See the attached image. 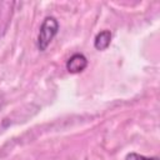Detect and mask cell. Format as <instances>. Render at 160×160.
Returning <instances> with one entry per match:
<instances>
[{
	"instance_id": "obj_4",
	"label": "cell",
	"mask_w": 160,
	"mask_h": 160,
	"mask_svg": "<svg viewBox=\"0 0 160 160\" xmlns=\"http://www.w3.org/2000/svg\"><path fill=\"white\" fill-rule=\"evenodd\" d=\"M111 42V31L110 30H101L94 40V48L99 51H104L110 46Z\"/></svg>"
},
{
	"instance_id": "obj_5",
	"label": "cell",
	"mask_w": 160,
	"mask_h": 160,
	"mask_svg": "<svg viewBox=\"0 0 160 160\" xmlns=\"http://www.w3.org/2000/svg\"><path fill=\"white\" fill-rule=\"evenodd\" d=\"M125 160H159L158 156H151V158H148V156H144V155H140L138 152H129L125 158Z\"/></svg>"
},
{
	"instance_id": "obj_2",
	"label": "cell",
	"mask_w": 160,
	"mask_h": 160,
	"mask_svg": "<svg viewBox=\"0 0 160 160\" xmlns=\"http://www.w3.org/2000/svg\"><path fill=\"white\" fill-rule=\"evenodd\" d=\"M88 64H89V61H88L86 56L84 54L76 52V54L71 55L69 58V60L66 61V70L70 74H79L86 69Z\"/></svg>"
},
{
	"instance_id": "obj_3",
	"label": "cell",
	"mask_w": 160,
	"mask_h": 160,
	"mask_svg": "<svg viewBox=\"0 0 160 160\" xmlns=\"http://www.w3.org/2000/svg\"><path fill=\"white\" fill-rule=\"evenodd\" d=\"M15 2L10 1H0V36L4 35L11 22L12 16V6Z\"/></svg>"
},
{
	"instance_id": "obj_1",
	"label": "cell",
	"mask_w": 160,
	"mask_h": 160,
	"mask_svg": "<svg viewBox=\"0 0 160 160\" xmlns=\"http://www.w3.org/2000/svg\"><path fill=\"white\" fill-rule=\"evenodd\" d=\"M59 31V22L54 16H46L40 26L39 30V35H38V49L40 51H45L48 49V46L50 45V42L52 41V39L55 38V35Z\"/></svg>"
}]
</instances>
